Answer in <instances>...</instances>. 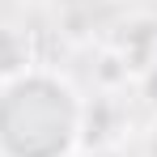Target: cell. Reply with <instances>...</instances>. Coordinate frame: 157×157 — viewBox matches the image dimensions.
Returning <instances> with one entry per match:
<instances>
[{
	"label": "cell",
	"mask_w": 157,
	"mask_h": 157,
	"mask_svg": "<svg viewBox=\"0 0 157 157\" xmlns=\"http://www.w3.org/2000/svg\"><path fill=\"white\" fill-rule=\"evenodd\" d=\"M144 157H157V119L149 123V132H144Z\"/></svg>",
	"instance_id": "4"
},
{
	"label": "cell",
	"mask_w": 157,
	"mask_h": 157,
	"mask_svg": "<svg viewBox=\"0 0 157 157\" xmlns=\"http://www.w3.org/2000/svg\"><path fill=\"white\" fill-rule=\"evenodd\" d=\"M85 98L68 77L30 68L0 85V157H77Z\"/></svg>",
	"instance_id": "1"
},
{
	"label": "cell",
	"mask_w": 157,
	"mask_h": 157,
	"mask_svg": "<svg viewBox=\"0 0 157 157\" xmlns=\"http://www.w3.org/2000/svg\"><path fill=\"white\" fill-rule=\"evenodd\" d=\"M21 4H47V0H21Z\"/></svg>",
	"instance_id": "5"
},
{
	"label": "cell",
	"mask_w": 157,
	"mask_h": 157,
	"mask_svg": "<svg viewBox=\"0 0 157 157\" xmlns=\"http://www.w3.org/2000/svg\"><path fill=\"white\" fill-rule=\"evenodd\" d=\"M106 51L119 55L132 77H144L157 64V17H132V21H123L110 34V47Z\"/></svg>",
	"instance_id": "2"
},
{
	"label": "cell",
	"mask_w": 157,
	"mask_h": 157,
	"mask_svg": "<svg viewBox=\"0 0 157 157\" xmlns=\"http://www.w3.org/2000/svg\"><path fill=\"white\" fill-rule=\"evenodd\" d=\"M30 68H38V59H34V47H30V34L21 26H9V21H0V85L13 77H21Z\"/></svg>",
	"instance_id": "3"
}]
</instances>
